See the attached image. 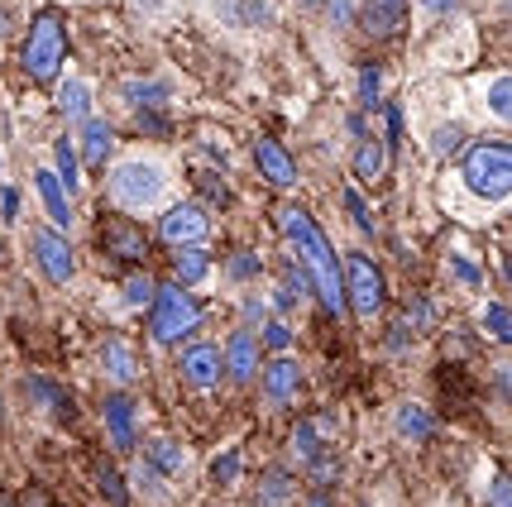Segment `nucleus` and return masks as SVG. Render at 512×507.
I'll return each instance as SVG.
<instances>
[{
  "instance_id": "47",
  "label": "nucleus",
  "mask_w": 512,
  "mask_h": 507,
  "mask_svg": "<svg viewBox=\"0 0 512 507\" xmlns=\"http://www.w3.org/2000/svg\"><path fill=\"white\" fill-rule=\"evenodd\" d=\"M139 130L144 134H168V120L158 111H139Z\"/></svg>"
},
{
  "instance_id": "55",
  "label": "nucleus",
  "mask_w": 512,
  "mask_h": 507,
  "mask_svg": "<svg viewBox=\"0 0 512 507\" xmlns=\"http://www.w3.org/2000/svg\"><path fill=\"white\" fill-rule=\"evenodd\" d=\"M5 34H10V15L0 10V39H5Z\"/></svg>"
},
{
  "instance_id": "23",
  "label": "nucleus",
  "mask_w": 512,
  "mask_h": 507,
  "mask_svg": "<svg viewBox=\"0 0 512 507\" xmlns=\"http://www.w3.org/2000/svg\"><path fill=\"white\" fill-rule=\"evenodd\" d=\"M402 5H407V0H369V15H364L369 39H388V34H398Z\"/></svg>"
},
{
  "instance_id": "34",
  "label": "nucleus",
  "mask_w": 512,
  "mask_h": 507,
  "mask_svg": "<svg viewBox=\"0 0 512 507\" xmlns=\"http://www.w3.org/2000/svg\"><path fill=\"white\" fill-rule=\"evenodd\" d=\"M292 455L312 469L316 464V426L312 421H297V431H292Z\"/></svg>"
},
{
  "instance_id": "7",
  "label": "nucleus",
  "mask_w": 512,
  "mask_h": 507,
  "mask_svg": "<svg viewBox=\"0 0 512 507\" xmlns=\"http://www.w3.org/2000/svg\"><path fill=\"white\" fill-rule=\"evenodd\" d=\"M29 249H34V264H39V273H44L48 283H72V268H77V254H72V240H67L63 230H48V225H39L34 230V240H29Z\"/></svg>"
},
{
  "instance_id": "40",
  "label": "nucleus",
  "mask_w": 512,
  "mask_h": 507,
  "mask_svg": "<svg viewBox=\"0 0 512 507\" xmlns=\"http://www.w3.org/2000/svg\"><path fill=\"white\" fill-rule=\"evenodd\" d=\"M465 144V134H460V125H441V130L431 134V154H455Z\"/></svg>"
},
{
  "instance_id": "9",
  "label": "nucleus",
  "mask_w": 512,
  "mask_h": 507,
  "mask_svg": "<svg viewBox=\"0 0 512 507\" xmlns=\"http://www.w3.org/2000/svg\"><path fill=\"white\" fill-rule=\"evenodd\" d=\"M302 364L297 359H288V354H278V359H268L264 364V402L273 407V412H283V407H292L297 397H302Z\"/></svg>"
},
{
  "instance_id": "49",
  "label": "nucleus",
  "mask_w": 512,
  "mask_h": 507,
  "mask_svg": "<svg viewBox=\"0 0 512 507\" xmlns=\"http://www.w3.org/2000/svg\"><path fill=\"white\" fill-rule=\"evenodd\" d=\"M134 10H139V15H163L168 0H134Z\"/></svg>"
},
{
  "instance_id": "12",
  "label": "nucleus",
  "mask_w": 512,
  "mask_h": 507,
  "mask_svg": "<svg viewBox=\"0 0 512 507\" xmlns=\"http://www.w3.org/2000/svg\"><path fill=\"white\" fill-rule=\"evenodd\" d=\"M221 374H230L235 383H249L259 374V340L249 331H230V340L221 350Z\"/></svg>"
},
{
  "instance_id": "48",
  "label": "nucleus",
  "mask_w": 512,
  "mask_h": 507,
  "mask_svg": "<svg viewBox=\"0 0 512 507\" xmlns=\"http://www.w3.org/2000/svg\"><path fill=\"white\" fill-rule=\"evenodd\" d=\"M0 216H5V221H15V216H20V192H15V187H5V197H0Z\"/></svg>"
},
{
  "instance_id": "42",
  "label": "nucleus",
  "mask_w": 512,
  "mask_h": 507,
  "mask_svg": "<svg viewBox=\"0 0 512 507\" xmlns=\"http://www.w3.org/2000/svg\"><path fill=\"white\" fill-rule=\"evenodd\" d=\"M264 345H268V350H288L292 331L283 326V321H264Z\"/></svg>"
},
{
  "instance_id": "51",
  "label": "nucleus",
  "mask_w": 512,
  "mask_h": 507,
  "mask_svg": "<svg viewBox=\"0 0 512 507\" xmlns=\"http://www.w3.org/2000/svg\"><path fill=\"white\" fill-rule=\"evenodd\" d=\"M345 130L355 134V139H364V134H369V130H364V115H350V120H345Z\"/></svg>"
},
{
  "instance_id": "29",
  "label": "nucleus",
  "mask_w": 512,
  "mask_h": 507,
  "mask_svg": "<svg viewBox=\"0 0 512 507\" xmlns=\"http://www.w3.org/2000/svg\"><path fill=\"white\" fill-rule=\"evenodd\" d=\"M225 273H230V283H254V278H264V259L254 249H240V254H230Z\"/></svg>"
},
{
  "instance_id": "25",
  "label": "nucleus",
  "mask_w": 512,
  "mask_h": 507,
  "mask_svg": "<svg viewBox=\"0 0 512 507\" xmlns=\"http://www.w3.org/2000/svg\"><path fill=\"white\" fill-rule=\"evenodd\" d=\"M29 393H34V402L39 407H48V412H58L63 421H72V397L53 383V378H44V374H29Z\"/></svg>"
},
{
  "instance_id": "39",
  "label": "nucleus",
  "mask_w": 512,
  "mask_h": 507,
  "mask_svg": "<svg viewBox=\"0 0 512 507\" xmlns=\"http://www.w3.org/2000/svg\"><path fill=\"white\" fill-rule=\"evenodd\" d=\"M321 10L331 15V24H335V29H350V24L359 20V5H355V0H326Z\"/></svg>"
},
{
  "instance_id": "11",
  "label": "nucleus",
  "mask_w": 512,
  "mask_h": 507,
  "mask_svg": "<svg viewBox=\"0 0 512 507\" xmlns=\"http://www.w3.org/2000/svg\"><path fill=\"white\" fill-rule=\"evenodd\" d=\"M101 421H106V436L120 455H130L139 445V421H134V402L125 393H106L101 397Z\"/></svg>"
},
{
  "instance_id": "50",
  "label": "nucleus",
  "mask_w": 512,
  "mask_h": 507,
  "mask_svg": "<svg viewBox=\"0 0 512 507\" xmlns=\"http://www.w3.org/2000/svg\"><path fill=\"white\" fill-rule=\"evenodd\" d=\"M417 5H422L426 15H446V10L455 5V0H417Z\"/></svg>"
},
{
  "instance_id": "14",
  "label": "nucleus",
  "mask_w": 512,
  "mask_h": 507,
  "mask_svg": "<svg viewBox=\"0 0 512 507\" xmlns=\"http://www.w3.org/2000/svg\"><path fill=\"white\" fill-rule=\"evenodd\" d=\"M115 96H120L130 111H158V106H168L173 82H163V77H130V82L115 87Z\"/></svg>"
},
{
  "instance_id": "17",
  "label": "nucleus",
  "mask_w": 512,
  "mask_h": 507,
  "mask_svg": "<svg viewBox=\"0 0 512 507\" xmlns=\"http://www.w3.org/2000/svg\"><path fill=\"white\" fill-rule=\"evenodd\" d=\"M393 431L402 441H426V436H436V412L422 407V402H398L393 407Z\"/></svg>"
},
{
  "instance_id": "2",
  "label": "nucleus",
  "mask_w": 512,
  "mask_h": 507,
  "mask_svg": "<svg viewBox=\"0 0 512 507\" xmlns=\"http://www.w3.org/2000/svg\"><path fill=\"white\" fill-rule=\"evenodd\" d=\"M460 177L474 197L484 201H508L512 192V149L508 139H479L460 149Z\"/></svg>"
},
{
  "instance_id": "26",
  "label": "nucleus",
  "mask_w": 512,
  "mask_h": 507,
  "mask_svg": "<svg viewBox=\"0 0 512 507\" xmlns=\"http://www.w3.org/2000/svg\"><path fill=\"white\" fill-rule=\"evenodd\" d=\"M292 503V474L288 469H268L259 474V507H288Z\"/></svg>"
},
{
  "instance_id": "30",
  "label": "nucleus",
  "mask_w": 512,
  "mask_h": 507,
  "mask_svg": "<svg viewBox=\"0 0 512 507\" xmlns=\"http://www.w3.org/2000/svg\"><path fill=\"white\" fill-rule=\"evenodd\" d=\"M149 469H158V474H178L182 469V450L173 441H149Z\"/></svg>"
},
{
  "instance_id": "44",
  "label": "nucleus",
  "mask_w": 512,
  "mask_h": 507,
  "mask_svg": "<svg viewBox=\"0 0 512 507\" xmlns=\"http://www.w3.org/2000/svg\"><path fill=\"white\" fill-rule=\"evenodd\" d=\"M489 507H512V479L508 474H498L489 484Z\"/></svg>"
},
{
  "instance_id": "24",
  "label": "nucleus",
  "mask_w": 512,
  "mask_h": 507,
  "mask_svg": "<svg viewBox=\"0 0 512 507\" xmlns=\"http://www.w3.org/2000/svg\"><path fill=\"white\" fill-rule=\"evenodd\" d=\"M173 268H178V283H206L211 278V254L206 244H187L173 254Z\"/></svg>"
},
{
  "instance_id": "33",
  "label": "nucleus",
  "mask_w": 512,
  "mask_h": 507,
  "mask_svg": "<svg viewBox=\"0 0 512 507\" xmlns=\"http://www.w3.org/2000/svg\"><path fill=\"white\" fill-rule=\"evenodd\" d=\"M489 115L493 120H508L512 115V82H508V72H498L489 82Z\"/></svg>"
},
{
  "instance_id": "8",
  "label": "nucleus",
  "mask_w": 512,
  "mask_h": 507,
  "mask_svg": "<svg viewBox=\"0 0 512 507\" xmlns=\"http://www.w3.org/2000/svg\"><path fill=\"white\" fill-rule=\"evenodd\" d=\"M206 235H211V221H206V211H201L197 201L168 206V211L158 216V240L173 244V249H187V244H206Z\"/></svg>"
},
{
  "instance_id": "27",
  "label": "nucleus",
  "mask_w": 512,
  "mask_h": 507,
  "mask_svg": "<svg viewBox=\"0 0 512 507\" xmlns=\"http://www.w3.org/2000/svg\"><path fill=\"white\" fill-rule=\"evenodd\" d=\"M96 488H101V498H106L111 507H125V503H130V484H125V474H120L111 460L96 464Z\"/></svg>"
},
{
  "instance_id": "45",
  "label": "nucleus",
  "mask_w": 512,
  "mask_h": 507,
  "mask_svg": "<svg viewBox=\"0 0 512 507\" xmlns=\"http://www.w3.org/2000/svg\"><path fill=\"white\" fill-rule=\"evenodd\" d=\"M450 268H455V278H460L465 287H479V283H484V273H479V268L469 264V259H460V254L450 259Z\"/></svg>"
},
{
  "instance_id": "28",
  "label": "nucleus",
  "mask_w": 512,
  "mask_h": 507,
  "mask_svg": "<svg viewBox=\"0 0 512 507\" xmlns=\"http://www.w3.org/2000/svg\"><path fill=\"white\" fill-rule=\"evenodd\" d=\"M53 158H58V182H63V192L67 197H72V192H77V144H72V139H53Z\"/></svg>"
},
{
  "instance_id": "4",
  "label": "nucleus",
  "mask_w": 512,
  "mask_h": 507,
  "mask_svg": "<svg viewBox=\"0 0 512 507\" xmlns=\"http://www.w3.org/2000/svg\"><path fill=\"white\" fill-rule=\"evenodd\" d=\"M197 326H201L197 302L178 283H154V302H149V335H154V345H178Z\"/></svg>"
},
{
  "instance_id": "3",
  "label": "nucleus",
  "mask_w": 512,
  "mask_h": 507,
  "mask_svg": "<svg viewBox=\"0 0 512 507\" xmlns=\"http://www.w3.org/2000/svg\"><path fill=\"white\" fill-rule=\"evenodd\" d=\"M106 192H111V201L125 206V211H154L158 201L168 197V168L154 163V158H125V163L111 168Z\"/></svg>"
},
{
  "instance_id": "38",
  "label": "nucleus",
  "mask_w": 512,
  "mask_h": 507,
  "mask_svg": "<svg viewBox=\"0 0 512 507\" xmlns=\"http://www.w3.org/2000/svg\"><path fill=\"white\" fill-rule=\"evenodd\" d=\"M484 326H489V335H498V340L508 345L512 316H508V307H503V302H489V307H484Z\"/></svg>"
},
{
  "instance_id": "53",
  "label": "nucleus",
  "mask_w": 512,
  "mask_h": 507,
  "mask_svg": "<svg viewBox=\"0 0 512 507\" xmlns=\"http://www.w3.org/2000/svg\"><path fill=\"white\" fill-rule=\"evenodd\" d=\"M24 507H48L44 493H39V488H29V493H24Z\"/></svg>"
},
{
  "instance_id": "31",
  "label": "nucleus",
  "mask_w": 512,
  "mask_h": 507,
  "mask_svg": "<svg viewBox=\"0 0 512 507\" xmlns=\"http://www.w3.org/2000/svg\"><path fill=\"white\" fill-rule=\"evenodd\" d=\"M402 326H407L412 335H426L431 326H436V302H431V297H412V302H407V321H402Z\"/></svg>"
},
{
  "instance_id": "16",
  "label": "nucleus",
  "mask_w": 512,
  "mask_h": 507,
  "mask_svg": "<svg viewBox=\"0 0 512 507\" xmlns=\"http://www.w3.org/2000/svg\"><path fill=\"white\" fill-rule=\"evenodd\" d=\"M58 111H63L67 125H82L91 115V82L82 72H67L63 82H58Z\"/></svg>"
},
{
  "instance_id": "6",
  "label": "nucleus",
  "mask_w": 512,
  "mask_h": 507,
  "mask_svg": "<svg viewBox=\"0 0 512 507\" xmlns=\"http://www.w3.org/2000/svg\"><path fill=\"white\" fill-rule=\"evenodd\" d=\"M340 278H345V307H355L359 321H374L388 302V283H383L379 264L369 254H350V259H340Z\"/></svg>"
},
{
  "instance_id": "20",
  "label": "nucleus",
  "mask_w": 512,
  "mask_h": 507,
  "mask_svg": "<svg viewBox=\"0 0 512 507\" xmlns=\"http://www.w3.org/2000/svg\"><path fill=\"white\" fill-rule=\"evenodd\" d=\"M101 240H106V249H111L115 259H144L149 254V240L130 221H106L101 225Z\"/></svg>"
},
{
  "instance_id": "37",
  "label": "nucleus",
  "mask_w": 512,
  "mask_h": 507,
  "mask_svg": "<svg viewBox=\"0 0 512 507\" xmlns=\"http://www.w3.org/2000/svg\"><path fill=\"white\" fill-rule=\"evenodd\" d=\"M345 211L355 216L359 235H379V230H374V216H369V206H364V197H359L355 187H345Z\"/></svg>"
},
{
  "instance_id": "54",
  "label": "nucleus",
  "mask_w": 512,
  "mask_h": 507,
  "mask_svg": "<svg viewBox=\"0 0 512 507\" xmlns=\"http://www.w3.org/2000/svg\"><path fill=\"white\" fill-rule=\"evenodd\" d=\"M297 5H302V10H312V15H316V10H321L326 0H297Z\"/></svg>"
},
{
  "instance_id": "21",
  "label": "nucleus",
  "mask_w": 512,
  "mask_h": 507,
  "mask_svg": "<svg viewBox=\"0 0 512 507\" xmlns=\"http://www.w3.org/2000/svg\"><path fill=\"white\" fill-rule=\"evenodd\" d=\"M77 130H82V158H87V163H106V158L115 154V130L101 115H87Z\"/></svg>"
},
{
  "instance_id": "19",
  "label": "nucleus",
  "mask_w": 512,
  "mask_h": 507,
  "mask_svg": "<svg viewBox=\"0 0 512 507\" xmlns=\"http://www.w3.org/2000/svg\"><path fill=\"white\" fill-rule=\"evenodd\" d=\"M216 15L235 29H259L273 20V0H216Z\"/></svg>"
},
{
  "instance_id": "5",
  "label": "nucleus",
  "mask_w": 512,
  "mask_h": 507,
  "mask_svg": "<svg viewBox=\"0 0 512 507\" xmlns=\"http://www.w3.org/2000/svg\"><path fill=\"white\" fill-rule=\"evenodd\" d=\"M63 53H67V29H63V15L58 10H44L39 20L29 24V39H24V72L34 77V82H48V77H58V67H63Z\"/></svg>"
},
{
  "instance_id": "35",
  "label": "nucleus",
  "mask_w": 512,
  "mask_h": 507,
  "mask_svg": "<svg viewBox=\"0 0 512 507\" xmlns=\"http://www.w3.org/2000/svg\"><path fill=\"white\" fill-rule=\"evenodd\" d=\"M379 87H383V67L364 63L359 67V101H364V106H379Z\"/></svg>"
},
{
  "instance_id": "22",
  "label": "nucleus",
  "mask_w": 512,
  "mask_h": 507,
  "mask_svg": "<svg viewBox=\"0 0 512 507\" xmlns=\"http://www.w3.org/2000/svg\"><path fill=\"white\" fill-rule=\"evenodd\" d=\"M388 173V149H383L379 139H355V177L359 182H379Z\"/></svg>"
},
{
  "instance_id": "18",
  "label": "nucleus",
  "mask_w": 512,
  "mask_h": 507,
  "mask_svg": "<svg viewBox=\"0 0 512 507\" xmlns=\"http://www.w3.org/2000/svg\"><path fill=\"white\" fill-rule=\"evenodd\" d=\"M101 374L111 383H120V388L139 378V359H134L130 340H101Z\"/></svg>"
},
{
  "instance_id": "1",
  "label": "nucleus",
  "mask_w": 512,
  "mask_h": 507,
  "mask_svg": "<svg viewBox=\"0 0 512 507\" xmlns=\"http://www.w3.org/2000/svg\"><path fill=\"white\" fill-rule=\"evenodd\" d=\"M278 225H283L288 244L297 249V264L307 273L312 292L321 297V307L331 311V316H345V278H340V259H335L326 230H321L302 206H292V201L278 206Z\"/></svg>"
},
{
  "instance_id": "36",
  "label": "nucleus",
  "mask_w": 512,
  "mask_h": 507,
  "mask_svg": "<svg viewBox=\"0 0 512 507\" xmlns=\"http://www.w3.org/2000/svg\"><path fill=\"white\" fill-rule=\"evenodd\" d=\"M149 302H154V283H149L144 273H134V278H125V307L144 311Z\"/></svg>"
},
{
  "instance_id": "13",
  "label": "nucleus",
  "mask_w": 512,
  "mask_h": 507,
  "mask_svg": "<svg viewBox=\"0 0 512 507\" xmlns=\"http://www.w3.org/2000/svg\"><path fill=\"white\" fill-rule=\"evenodd\" d=\"M254 163H259V173H264L278 192L297 187V163L288 158V149H283L278 139H259V144H254Z\"/></svg>"
},
{
  "instance_id": "56",
  "label": "nucleus",
  "mask_w": 512,
  "mask_h": 507,
  "mask_svg": "<svg viewBox=\"0 0 512 507\" xmlns=\"http://www.w3.org/2000/svg\"><path fill=\"white\" fill-rule=\"evenodd\" d=\"M312 498H316L312 507H331V503H326V493H312Z\"/></svg>"
},
{
  "instance_id": "32",
  "label": "nucleus",
  "mask_w": 512,
  "mask_h": 507,
  "mask_svg": "<svg viewBox=\"0 0 512 507\" xmlns=\"http://www.w3.org/2000/svg\"><path fill=\"white\" fill-rule=\"evenodd\" d=\"M197 192H201V201H206V206H216V211H225V206H230V187H225V177H216V173H206V168H201L197 173Z\"/></svg>"
},
{
  "instance_id": "46",
  "label": "nucleus",
  "mask_w": 512,
  "mask_h": 507,
  "mask_svg": "<svg viewBox=\"0 0 512 507\" xmlns=\"http://www.w3.org/2000/svg\"><path fill=\"white\" fill-rule=\"evenodd\" d=\"M407 340H412V331H407V326H402V321H398V326H393V331H388V340H383V345H388V354H398V359H402V354L412 350V345H407Z\"/></svg>"
},
{
  "instance_id": "15",
  "label": "nucleus",
  "mask_w": 512,
  "mask_h": 507,
  "mask_svg": "<svg viewBox=\"0 0 512 507\" xmlns=\"http://www.w3.org/2000/svg\"><path fill=\"white\" fill-rule=\"evenodd\" d=\"M34 192H39V201H44L53 230H67V225H72V201H67L63 182L48 173V168H34Z\"/></svg>"
},
{
  "instance_id": "41",
  "label": "nucleus",
  "mask_w": 512,
  "mask_h": 507,
  "mask_svg": "<svg viewBox=\"0 0 512 507\" xmlns=\"http://www.w3.org/2000/svg\"><path fill=\"white\" fill-rule=\"evenodd\" d=\"M211 474H216V484H230V479H240V450H225Z\"/></svg>"
},
{
  "instance_id": "52",
  "label": "nucleus",
  "mask_w": 512,
  "mask_h": 507,
  "mask_svg": "<svg viewBox=\"0 0 512 507\" xmlns=\"http://www.w3.org/2000/svg\"><path fill=\"white\" fill-rule=\"evenodd\" d=\"M245 316H249V321H259V316H264V302H259V297H249V302H245Z\"/></svg>"
},
{
  "instance_id": "10",
  "label": "nucleus",
  "mask_w": 512,
  "mask_h": 507,
  "mask_svg": "<svg viewBox=\"0 0 512 507\" xmlns=\"http://www.w3.org/2000/svg\"><path fill=\"white\" fill-rule=\"evenodd\" d=\"M178 374L187 388H197V393H211L216 383H221V350L216 345H206V340H197V345H187L178 359Z\"/></svg>"
},
{
  "instance_id": "43",
  "label": "nucleus",
  "mask_w": 512,
  "mask_h": 507,
  "mask_svg": "<svg viewBox=\"0 0 512 507\" xmlns=\"http://www.w3.org/2000/svg\"><path fill=\"white\" fill-rule=\"evenodd\" d=\"M383 125H388V144H383V149L393 154V149H398V139H402V111L398 106H383Z\"/></svg>"
}]
</instances>
